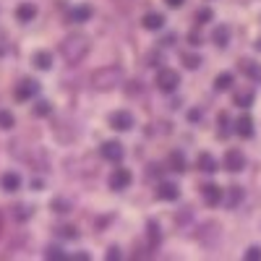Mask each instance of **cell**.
Here are the masks:
<instances>
[{"label": "cell", "instance_id": "1", "mask_svg": "<svg viewBox=\"0 0 261 261\" xmlns=\"http://www.w3.org/2000/svg\"><path fill=\"white\" fill-rule=\"evenodd\" d=\"M89 50H92V42H89V37L81 34V32L68 34V37L60 42V55H63V60L68 63V65L84 63V58L89 55Z\"/></svg>", "mask_w": 261, "mask_h": 261}, {"label": "cell", "instance_id": "2", "mask_svg": "<svg viewBox=\"0 0 261 261\" xmlns=\"http://www.w3.org/2000/svg\"><path fill=\"white\" fill-rule=\"evenodd\" d=\"M125 81V73L120 65H102L92 73V89L94 92H113L118 86H123Z\"/></svg>", "mask_w": 261, "mask_h": 261}, {"label": "cell", "instance_id": "3", "mask_svg": "<svg viewBox=\"0 0 261 261\" xmlns=\"http://www.w3.org/2000/svg\"><path fill=\"white\" fill-rule=\"evenodd\" d=\"M37 94H39V81H34V79H21V81L13 86L16 102H32Z\"/></svg>", "mask_w": 261, "mask_h": 261}, {"label": "cell", "instance_id": "4", "mask_svg": "<svg viewBox=\"0 0 261 261\" xmlns=\"http://www.w3.org/2000/svg\"><path fill=\"white\" fill-rule=\"evenodd\" d=\"M178 84H180L178 71H172V68H160V71H157V89H160V92L172 94V92L178 89Z\"/></svg>", "mask_w": 261, "mask_h": 261}, {"label": "cell", "instance_id": "5", "mask_svg": "<svg viewBox=\"0 0 261 261\" xmlns=\"http://www.w3.org/2000/svg\"><path fill=\"white\" fill-rule=\"evenodd\" d=\"M99 154H102V160L118 165V162H123V157H125V149H123L120 141H105V144L99 146Z\"/></svg>", "mask_w": 261, "mask_h": 261}, {"label": "cell", "instance_id": "6", "mask_svg": "<svg viewBox=\"0 0 261 261\" xmlns=\"http://www.w3.org/2000/svg\"><path fill=\"white\" fill-rule=\"evenodd\" d=\"M130 180H134V172H130L128 167H115L113 172H110V188L113 191H125L128 186H130Z\"/></svg>", "mask_w": 261, "mask_h": 261}, {"label": "cell", "instance_id": "7", "mask_svg": "<svg viewBox=\"0 0 261 261\" xmlns=\"http://www.w3.org/2000/svg\"><path fill=\"white\" fill-rule=\"evenodd\" d=\"M201 199L206 206H220L225 201V191L217 183H206V186H201Z\"/></svg>", "mask_w": 261, "mask_h": 261}, {"label": "cell", "instance_id": "8", "mask_svg": "<svg viewBox=\"0 0 261 261\" xmlns=\"http://www.w3.org/2000/svg\"><path fill=\"white\" fill-rule=\"evenodd\" d=\"M225 170L227 172H241L246 167V157H243V151L241 149H227L225 151V160H222Z\"/></svg>", "mask_w": 261, "mask_h": 261}, {"label": "cell", "instance_id": "9", "mask_svg": "<svg viewBox=\"0 0 261 261\" xmlns=\"http://www.w3.org/2000/svg\"><path fill=\"white\" fill-rule=\"evenodd\" d=\"M107 123H110V128H115V130H130L134 128V115H130L128 110H115V113H110Z\"/></svg>", "mask_w": 261, "mask_h": 261}, {"label": "cell", "instance_id": "10", "mask_svg": "<svg viewBox=\"0 0 261 261\" xmlns=\"http://www.w3.org/2000/svg\"><path fill=\"white\" fill-rule=\"evenodd\" d=\"M238 68H241V73L251 81H261V63L251 60V58H241L238 60Z\"/></svg>", "mask_w": 261, "mask_h": 261}, {"label": "cell", "instance_id": "11", "mask_svg": "<svg viewBox=\"0 0 261 261\" xmlns=\"http://www.w3.org/2000/svg\"><path fill=\"white\" fill-rule=\"evenodd\" d=\"M157 199L160 201H175L178 196H180V188L175 186V183H170V180H162L160 186H157Z\"/></svg>", "mask_w": 261, "mask_h": 261}, {"label": "cell", "instance_id": "12", "mask_svg": "<svg viewBox=\"0 0 261 261\" xmlns=\"http://www.w3.org/2000/svg\"><path fill=\"white\" fill-rule=\"evenodd\" d=\"M196 167H199L201 172H206V175H212V172L220 170V165H217V160L209 154V151H201V154L196 157Z\"/></svg>", "mask_w": 261, "mask_h": 261}, {"label": "cell", "instance_id": "13", "mask_svg": "<svg viewBox=\"0 0 261 261\" xmlns=\"http://www.w3.org/2000/svg\"><path fill=\"white\" fill-rule=\"evenodd\" d=\"M212 42L220 50H225L227 45H230V27L227 24H220V27H214V32H212Z\"/></svg>", "mask_w": 261, "mask_h": 261}, {"label": "cell", "instance_id": "14", "mask_svg": "<svg viewBox=\"0 0 261 261\" xmlns=\"http://www.w3.org/2000/svg\"><path fill=\"white\" fill-rule=\"evenodd\" d=\"M235 134L241 139H251L253 136V118L251 115H241L235 120Z\"/></svg>", "mask_w": 261, "mask_h": 261}, {"label": "cell", "instance_id": "15", "mask_svg": "<svg viewBox=\"0 0 261 261\" xmlns=\"http://www.w3.org/2000/svg\"><path fill=\"white\" fill-rule=\"evenodd\" d=\"M32 63H34V68H39V71H50V68H53V53L37 50V53L32 55Z\"/></svg>", "mask_w": 261, "mask_h": 261}, {"label": "cell", "instance_id": "16", "mask_svg": "<svg viewBox=\"0 0 261 261\" xmlns=\"http://www.w3.org/2000/svg\"><path fill=\"white\" fill-rule=\"evenodd\" d=\"M141 27H144L146 32H157V29L165 27V16H162V13H146V16L141 18Z\"/></svg>", "mask_w": 261, "mask_h": 261}, {"label": "cell", "instance_id": "17", "mask_svg": "<svg viewBox=\"0 0 261 261\" xmlns=\"http://www.w3.org/2000/svg\"><path fill=\"white\" fill-rule=\"evenodd\" d=\"M16 18L21 21V24H29V21H34V18H37V6H34V3H21V6L16 8Z\"/></svg>", "mask_w": 261, "mask_h": 261}, {"label": "cell", "instance_id": "18", "mask_svg": "<svg viewBox=\"0 0 261 261\" xmlns=\"http://www.w3.org/2000/svg\"><path fill=\"white\" fill-rule=\"evenodd\" d=\"M0 188L8 191V193L18 191L21 188V175H18V172H3V178H0Z\"/></svg>", "mask_w": 261, "mask_h": 261}, {"label": "cell", "instance_id": "19", "mask_svg": "<svg viewBox=\"0 0 261 261\" xmlns=\"http://www.w3.org/2000/svg\"><path fill=\"white\" fill-rule=\"evenodd\" d=\"M68 18L76 21V24H84V21H89V18H92V8H89V6H76V8H71Z\"/></svg>", "mask_w": 261, "mask_h": 261}, {"label": "cell", "instance_id": "20", "mask_svg": "<svg viewBox=\"0 0 261 261\" xmlns=\"http://www.w3.org/2000/svg\"><path fill=\"white\" fill-rule=\"evenodd\" d=\"M232 130H235V128H230V115H227V113H220V118H217V136L227 139Z\"/></svg>", "mask_w": 261, "mask_h": 261}, {"label": "cell", "instance_id": "21", "mask_svg": "<svg viewBox=\"0 0 261 261\" xmlns=\"http://www.w3.org/2000/svg\"><path fill=\"white\" fill-rule=\"evenodd\" d=\"M241 201H243V188H241V186H230V188H227V199H225L227 209H235Z\"/></svg>", "mask_w": 261, "mask_h": 261}, {"label": "cell", "instance_id": "22", "mask_svg": "<svg viewBox=\"0 0 261 261\" xmlns=\"http://www.w3.org/2000/svg\"><path fill=\"white\" fill-rule=\"evenodd\" d=\"M146 241H149V248H157V246H160L162 232H160V225H157V222H149V225H146Z\"/></svg>", "mask_w": 261, "mask_h": 261}, {"label": "cell", "instance_id": "23", "mask_svg": "<svg viewBox=\"0 0 261 261\" xmlns=\"http://www.w3.org/2000/svg\"><path fill=\"white\" fill-rule=\"evenodd\" d=\"M32 206H27V204H16V206H11V217H13V220L16 222H27L29 220V217H32Z\"/></svg>", "mask_w": 261, "mask_h": 261}, {"label": "cell", "instance_id": "24", "mask_svg": "<svg viewBox=\"0 0 261 261\" xmlns=\"http://www.w3.org/2000/svg\"><path fill=\"white\" fill-rule=\"evenodd\" d=\"M232 102H235L238 107H251V105H253V89H241V92H235Z\"/></svg>", "mask_w": 261, "mask_h": 261}, {"label": "cell", "instance_id": "25", "mask_svg": "<svg viewBox=\"0 0 261 261\" xmlns=\"http://www.w3.org/2000/svg\"><path fill=\"white\" fill-rule=\"evenodd\" d=\"M167 162H170V170H175V172H183V170H186V157H183V151H170Z\"/></svg>", "mask_w": 261, "mask_h": 261}, {"label": "cell", "instance_id": "26", "mask_svg": "<svg viewBox=\"0 0 261 261\" xmlns=\"http://www.w3.org/2000/svg\"><path fill=\"white\" fill-rule=\"evenodd\" d=\"M232 73H220V76H217L214 79V89L217 92H227V89H232Z\"/></svg>", "mask_w": 261, "mask_h": 261}, {"label": "cell", "instance_id": "27", "mask_svg": "<svg viewBox=\"0 0 261 261\" xmlns=\"http://www.w3.org/2000/svg\"><path fill=\"white\" fill-rule=\"evenodd\" d=\"M212 18H214V11H212V8H206V6H204V8H199V11L193 13V21H196L199 27H201V24H209Z\"/></svg>", "mask_w": 261, "mask_h": 261}, {"label": "cell", "instance_id": "28", "mask_svg": "<svg viewBox=\"0 0 261 261\" xmlns=\"http://www.w3.org/2000/svg\"><path fill=\"white\" fill-rule=\"evenodd\" d=\"M183 65L188 71H196L201 65V55H193V53H183Z\"/></svg>", "mask_w": 261, "mask_h": 261}, {"label": "cell", "instance_id": "29", "mask_svg": "<svg viewBox=\"0 0 261 261\" xmlns=\"http://www.w3.org/2000/svg\"><path fill=\"white\" fill-rule=\"evenodd\" d=\"M50 209H53V212H58V214H65V212H71V209H73V204H71L68 199H53Z\"/></svg>", "mask_w": 261, "mask_h": 261}, {"label": "cell", "instance_id": "30", "mask_svg": "<svg viewBox=\"0 0 261 261\" xmlns=\"http://www.w3.org/2000/svg\"><path fill=\"white\" fill-rule=\"evenodd\" d=\"M58 235L65 238V241H76V238H79V230H76L73 225H60V227H58Z\"/></svg>", "mask_w": 261, "mask_h": 261}, {"label": "cell", "instance_id": "31", "mask_svg": "<svg viewBox=\"0 0 261 261\" xmlns=\"http://www.w3.org/2000/svg\"><path fill=\"white\" fill-rule=\"evenodd\" d=\"M37 118H45V115H50L53 113V105L50 102H45V99H39L37 105H34V110H32Z\"/></svg>", "mask_w": 261, "mask_h": 261}, {"label": "cell", "instance_id": "32", "mask_svg": "<svg viewBox=\"0 0 261 261\" xmlns=\"http://www.w3.org/2000/svg\"><path fill=\"white\" fill-rule=\"evenodd\" d=\"M16 125V118L11 110H0V128H13Z\"/></svg>", "mask_w": 261, "mask_h": 261}, {"label": "cell", "instance_id": "33", "mask_svg": "<svg viewBox=\"0 0 261 261\" xmlns=\"http://www.w3.org/2000/svg\"><path fill=\"white\" fill-rule=\"evenodd\" d=\"M45 258H53V261H68V256H65L60 248H53V246L45 251Z\"/></svg>", "mask_w": 261, "mask_h": 261}, {"label": "cell", "instance_id": "34", "mask_svg": "<svg viewBox=\"0 0 261 261\" xmlns=\"http://www.w3.org/2000/svg\"><path fill=\"white\" fill-rule=\"evenodd\" d=\"M246 261H261V248L258 246H251L246 251Z\"/></svg>", "mask_w": 261, "mask_h": 261}, {"label": "cell", "instance_id": "35", "mask_svg": "<svg viewBox=\"0 0 261 261\" xmlns=\"http://www.w3.org/2000/svg\"><path fill=\"white\" fill-rule=\"evenodd\" d=\"M8 53V37H6V32L0 29V58H3Z\"/></svg>", "mask_w": 261, "mask_h": 261}, {"label": "cell", "instance_id": "36", "mask_svg": "<svg viewBox=\"0 0 261 261\" xmlns=\"http://www.w3.org/2000/svg\"><path fill=\"white\" fill-rule=\"evenodd\" d=\"M118 258H120V248L110 246V248H107V261H118Z\"/></svg>", "mask_w": 261, "mask_h": 261}, {"label": "cell", "instance_id": "37", "mask_svg": "<svg viewBox=\"0 0 261 261\" xmlns=\"http://www.w3.org/2000/svg\"><path fill=\"white\" fill-rule=\"evenodd\" d=\"M188 42H191L193 47H199V45H201L204 39H201V34H199V32H191V34H188Z\"/></svg>", "mask_w": 261, "mask_h": 261}, {"label": "cell", "instance_id": "38", "mask_svg": "<svg viewBox=\"0 0 261 261\" xmlns=\"http://www.w3.org/2000/svg\"><path fill=\"white\" fill-rule=\"evenodd\" d=\"M201 118H204V113H201V110H191V113H188V120H191V123H199Z\"/></svg>", "mask_w": 261, "mask_h": 261}, {"label": "cell", "instance_id": "39", "mask_svg": "<svg viewBox=\"0 0 261 261\" xmlns=\"http://www.w3.org/2000/svg\"><path fill=\"white\" fill-rule=\"evenodd\" d=\"M165 6H167V8H183L186 0H165Z\"/></svg>", "mask_w": 261, "mask_h": 261}, {"label": "cell", "instance_id": "40", "mask_svg": "<svg viewBox=\"0 0 261 261\" xmlns=\"http://www.w3.org/2000/svg\"><path fill=\"white\" fill-rule=\"evenodd\" d=\"M73 258H76V261H86L89 256H86V253H73Z\"/></svg>", "mask_w": 261, "mask_h": 261}, {"label": "cell", "instance_id": "41", "mask_svg": "<svg viewBox=\"0 0 261 261\" xmlns=\"http://www.w3.org/2000/svg\"><path fill=\"white\" fill-rule=\"evenodd\" d=\"M256 50H258V53H261V37H258V39H256Z\"/></svg>", "mask_w": 261, "mask_h": 261}, {"label": "cell", "instance_id": "42", "mask_svg": "<svg viewBox=\"0 0 261 261\" xmlns=\"http://www.w3.org/2000/svg\"><path fill=\"white\" fill-rule=\"evenodd\" d=\"M0 232H3V214H0Z\"/></svg>", "mask_w": 261, "mask_h": 261}, {"label": "cell", "instance_id": "43", "mask_svg": "<svg viewBox=\"0 0 261 261\" xmlns=\"http://www.w3.org/2000/svg\"><path fill=\"white\" fill-rule=\"evenodd\" d=\"M123 3H130V0H123Z\"/></svg>", "mask_w": 261, "mask_h": 261}]
</instances>
